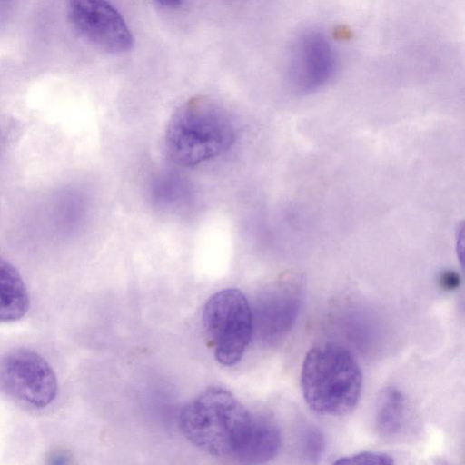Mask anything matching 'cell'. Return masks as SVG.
<instances>
[{
  "mask_svg": "<svg viewBox=\"0 0 465 465\" xmlns=\"http://www.w3.org/2000/svg\"><path fill=\"white\" fill-rule=\"evenodd\" d=\"M158 4L164 7L174 8L179 6L183 0H155Z\"/></svg>",
  "mask_w": 465,
  "mask_h": 465,
  "instance_id": "13",
  "label": "cell"
},
{
  "mask_svg": "<svg viewBox=\"0 0 465 465\" xmlns=\"http://www.w3.org/2000/svg\"><path fill=\"white\" fill-rule=\"evenodd\" d=\"M234 140L235 128L228 112L208 97L196 96L171 116L164 147L175 164L192 167L220 155Z\"/></svg>",
  "mask_w": 465,
  "mask_h": 465,
  "instance_id": "2",
  "label": "cell"
},
{
  "mask_svg": "<svg viewBox=\"0 0 465 465\" xmlns=\"http://www.w3.org/2000/svg\"><path fill=\"white\" fill-rule=\"evenodd\" d=\"M73 27L87 42L110 54L133 46V35L121 14L106 0H68Z\"/></svg>",
  "mask_w": 465,
  "mask_h": 465,
  "instance_id": "6",
  "label": "cell"
},
{
  "mask_svg": "<svg viewBox=\"0 0 465 465\" xmlns=\"http://www.w3.org/2000/svg\"><path fill=\"white\" fill-rule=\"evenodd\" d=\"M29 308V295L16 269L0 257V322L22 318Z\"/></svg>",
  "mask_w": 465,
  "mask_h": 465,
  "instance_id": "9",
  "label": "cell"
},
{
  "mask_svg": "<svg viewBox=\"0 0 465 465\" xmlns=\"http://www.w3.org/2000/svg\"><path fill=\"white\" fill-rule=\"evenodd\" d=\"M179 426L203 451L242 463L267 462L281 447V432L274 421L252 412L220 387L204 390L184 405Z\"/></svg>",
  "mask_w": 465,
  "mask_h": 465,
  "instance_id": "1",
  "label": "cell"
},
{
  "mask_svg": "<svg viewBox=\"0 0 465 465\" xmlns=\"http://www.w3.org/2000/svg\"><path fill=\"white\" fill-rule=\"evenodd\" d=\"M321 438L318 434H315L313 431L310 432L307 439V446L309 449V452L311 455L317 456L320 453L321 450Z\"/></svg>",
  "mask_w": 465,
  "mask_h": 465,
  "instance_id": "12",
  "label": "cell"
},
{
  "mask_svg": "<svg viewBox=\"0 0 465 465\" xmlns=\"http://www.w3.org/2000/svg\"><path fill=\"white\" fill-rule=\"evenodd\" d=\"M393 459L386 453L378 451H362L353 455L340 458L333 464H368V465H391Z\"/></svg>",
  "mask_w": 465,
  "mask_h": 465,
  "instance_id": "11",
  "label": "cell"
},
{
  "mask_svg": "<svg viewBox=\"0 0 465 465\" xmlns=\"http://www.w3.org/2000/svg\"><path fill=\"white\" fill-rule=\"evenodd\" d=\"M262 304L261 328L263 335L275 341L292 328L299 312L301 297L297 289L289 286L273 290Z\"/></svg>",
  "mask_w": 465,
  "mask_h": 465,
  "instance_id": "8",
  "label": "cell"
},
{
  "mask_svg": "<svg viewBox=\"0 0 465 465\" xmlns=\"http://www.w3.org/2000/svg\"><path fill=\"white\" fill-rule=\"evenodd\" d=\"M301 386L304 400L315 412L343 416L358 404L362 374L353 354L335 343H322L306 354Z\"/></svg>",
  "mask_w": 465,
  "mask_h": 465,
  "instance_id": "3",
  "label": "cell"
},
{
  "mask_svg": "<svg viewBox=\"0 0 465 465\" xmlns=\"http://www.w3.org/2000/svg\"><path fill=\"white\" fill-rule=\"evenodd\" d=\"M406 401L402 392L395 387H386L379 394L375 408V426L381 436L391 438L403 428Z\"/></svg>",
  "mask_w": 465,
  "mask_h": 465,
  "instance_id": "10",
  "label": "cell"
},
{
  "mask_svg": "<svg viewBox=\"0 0 465 465\" xmlns=\"http://www.w3.org/2000/svg\"><path fill=\"white\" fill-rule=\"evenodd\" d=\"M336 58L331 43L322 33L308 32L295 43L289 65L294 90L306 94L324 86L333 76Z\"/></svg>",
  "mask_w": 465,
  "mask_h": 465,
  "instance_id": "7",
  "label": "cell"
},
{
  "mask_svg": "<svg viewBox=\"0 0 465 465\" xmlns=\"http://www.w3.org/2000/svg\"><path fill=\"white\" fill-rule=\"evenodd\" d=\"M0 392L32 407L44 408L55 398L57 381L39 354L15 349L0 356Z\"/></svg>",
  "mask_w": 465,
  "mask_h": 465,
  "instance_id": "5",
  "label": "cell"
},
{
  "mask_svg": "<svg viewBox=\"0 0 465 465\" xmlns=\"http://www.w3.org/2000/svg\"><path fill=\"white\" fill-rule=\"evenodd\" d=\"M203 324L217 361L224 366L237 364L253 331L252 312L245 295L234 288L213 294L204 305Z\"/></svg>",
  "mask_w": 465,
  "mask_h": 465,
  "instance_id": "4",
  "label": "cell"
}]
</instances>
